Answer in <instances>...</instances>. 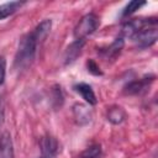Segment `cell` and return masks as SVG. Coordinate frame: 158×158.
Segmentation results:
<instances>
[{"mask_svg":"<svg viewBox=\"0 0 158 158\" xmlns=\"http://www.w3.org/2000/svg\"><path fill=\"white\" fill-rule=\"evenodd\" d=\"M37 41L32 32L22 36L19 43L17 52L15 54V68L16 69H26L33 60L37 48Z\"/></svg>","mask_w":158,"mask_h":158,"instance_id":"obj_1","label":"cell"},{"mask_svg":"<svg viewBox=\"0 0 158 158\" xmlns=\"http://www.w3.org/2000/svg\"><path fill=\"white\" fill-rule=\"evenodd\" d=\"M151 26H157V20L156 17H139V19H133L123 23L121 28V37L123 38H135L142 30L151 27Z\"/></svg>","mask_w":158,"mask_h":158,"instance_id":"obj_2","label":"cell"},{"mask_svg":"<svg viewBox=\"0 0 158 158\" xmlns=\"http://www.w3.org/2000/svg\"><path fill=\"white\" fill-rule=\"evenodd\" d=\"M100 21L99 17L95 14H86L84 15L80 21L77 23L74 28V36L75 40H85L86 36L91 35L99 26Z\"/></svg>","mask_w":158,"mask_h":158,"instance_id":"obj_3","label":"cell"},{"mask_svg":"<svg viewBox=\"0 0 158 158\" xmlns=\"http://www.w3.org/2000/svg\"><path fill=\"white\" fill-rule=\"evenodd\" d=\"M153 80H154V75L144 77V78L138 79V80H132V81H130L128 84H126L123 86V93L126 95H138V94H142V93L147 91V89L153 83Z\"/></svg>","mask_w":158,"mask_h":158,"instance_id":"obj_4","label":"cell"},{"mask_svg":"<svg viewBox=\"0 0 158 158\" xmlns=\"http://www.w3.org/2000/svg\"><path fill=\"white\" fill-rule=\"evenodd\" d=\"M157 38H158L157 26H151V27H147V28L142 30L133 40L136 41L137 47L147 48V47H151L152 44H154Z\"/></svg>","mask_w":158,"mask_h":158,"instance_id":"obj_5","label":"cell"},{"mask_svg":"<svg viewBox=\"0 0 158 158\" xmlns=\"http://www.w3.org/2000/svg\"><path fill=\"white\" fill-rule=\"evenodd\" d=\"M40 147H41V152H42V157L44 158H54L59 151V144H58V141L47 135V136H43L40 141Z\"/></svg>","mask_w":158,"mask_h":158,"instance_id":"obj_6","label":"cell"},{"mask_svg":"<svg viewBox=\"0 0 158 158\" xmlns=\"http://www.w3.org/2000/svg\"><path fill=\"white\" fill-rule=\"evenodd\" d=\"M84 43H85V40H75L74 42H72L67 47L65 53H64V63L65 64L73 63L80 56L81 49L84 47Z\"/></svg>","mask_w":158,"mask_h":158,"instance_id":"obj_7","label":"cell"},{"mask_svg":"<svg viewBox=\"0 0 158 158\" xmlns=\"http://www.w3.org/2000/svg\"><path fill=\"white\" fill-rule=\"evenodd\" d=\"M73 115H74V118L77 120V122L79 125H86L91 121V110L89 109V106L84 105V104H80V102H77L74 104L73 106Z\"/></svg>","mask_w":158,"mask_h":158,"instance_id":"obj_8","label":"cell"},{"mask_svg":"<svg viewBox=\"0 0 158 158\" xmlns=\"http://www.w3.org/2000/svg\"><path fill=\"white\" fill-rule=\"evenodd\" d=\"M74 90H75L89 105H96V102H98L96 95H95L93 88H91L89 84H86V83L75 84V85H74Z\"/></svg>","mask_w":158,"mask_h":158,"instance_id":"obj_9","label":"cell"},{"mask_svg":"<svg viewBox=\"0 0 158 158\" xmlns=\"http://www.w3.org/2000/svg\"><path fill=\"white\" fill-rule=\"evenodd\" d=\"M123 44H125L123 38H122L121 36H118L117 38H115V41H114L110 46H107L106 48L101 49L100 52H101V54H102L106 59H110V58L114 59V58H116V57L120 54L121 49L123 48Z\"/></svg>","mask_w":158,"mask_h":158,"instance_id":"obj_10","label":"cell"},{"mask_svg":"<svg viewBox=\"0 0 158 158\" xmlns=\"http://www.w3.org/2000/svg\"><path fill=\"white\" fill-rule=\"evenodd\" d=\"M0 158H15L11 136L7 132L0 137Z\"/></svg>","mask_w":158,"mask_h":158,"instance_id":"obj_11","label":"cell"},{"mask_svg":"<svg viewBox=\"0 0 158 158\" xmlns=\"http://www.w3.org/2000/svg\"><path fill=\"white\" fill-rule=\"evenodd\" d=\"M51 27H52V21H51L49 19L43 20L42 22H40V23L36 26V28L33 30L32 33H33V36H35L37 43H38V42H42V41L48 36V33H49V31H51Z\"/></svg>","mask_w":158,"mask_h":158,"instance_id":"obj_12","label":"cell"},{"mask_svg":"<svg viewBox=\"0 0 158 158\" xmlns=\"http://www.w3.org/2000/svg\"><path fill=\"white\" fill-rule=\"evenodd\" d=\"M106 117H107V120H109L111 123L118 125V123H121V122L126 118V112H125V110H123L122 107H120V106H112V107H110V109L107 110Z\"/></svg>","mask_w":158,"mask_h":158,"instance_id":"obj_13","label":"cell"},{"mask_svg":"<svg viewBox=\"0 0 158 158\" xmlns=\"http://www.w3.org/2000/svg\"><path fill=\"white\" fill-rule=\"evenodd\" d=\"M21 5H22V2H20V1H11V2H5V4L0 5V20H4L6 17H9L10 15H12Z\"/></svg>","mask_w":158,"mask_h":158,"instance_id":"obj_14","label":"cell"},{"mask_svg":"<svg viewBox=\"0 0 158 158\" xmlns=\"http://www.w3.org/2000/svg\"><path fill=\"white\" fill-rule=\"evenodd\" d=\"M80 158H100L101 157V147L100 144H93L84 149L80 156Z\"/></svg>","mask_w":158,"mask_h":158,"instance_id":"obj_15","label":"cell"},{"mask_svg":"<svg viewBox=\"0 0 158 158\" xmlns=\"http://www.w3.org/2000/svg\"><path fill=\"white\" fill-rule=\"evenodd\" d=\"M143 5H146V1H139V0L130 1V2L125 6V9H123V11H122V17H127V16L132 15L136 10H138V9L142 7Z\"/></svg>","mask_w":158,"mask_h":158,"instance_id":"obj_16","label":"cell"},{"mask_svg":"<svg viewBox=\"0 0 158 158\" xmlns=\"http://www.w3.org/2000/svg\"><path fill=\"white\" fill-rule=\"evenodd\" d=\"M86 69H88V72H89L90 74H93V75H102V72L100 70L99 65H98L93 59L86 60Z\"/></svg>","mask_w":158,"mask_h":158,"instance_id":"obj_17","label":"cell"},{"mask_svg":"<svg viewBox=\"0 0 158 158\" xmlns=\"http://www.w3.org/2000/svg\"><path fill=\"white\" fill-rule=\"evenodd\" d=\"M6 75V59L0 56V85L4 83Z\"/></svg>","mask_w":158,"mask_h":158,"instance_id":"obj_18","label":"cell"},{"mask_svg":"<svg viewBox=\"0 0 158 158\" xmlns=\"http://www.w3.org/2000/svg\"><path fill=\"white\" fill-rule=\"evenodd\" d=\"M4 122V100L0 96V125H2Z\"/></svg>","mask_w":158,"mask_h":158,"instance_id":"obj_19","label":"cell"},{"mask_svg":"<svg viewBox=\"0 0 158 158\" xmlns=\"http://www.w3.org/2000/svg\"><path fill=\"white\" fill-rule=\"evenodd\" d=\"M41 158H44V157H41Z\"/></svg>","mask_w":158,"mask_h":158,"instance_id":"obj_20","label":"cell"}]
</instances>
